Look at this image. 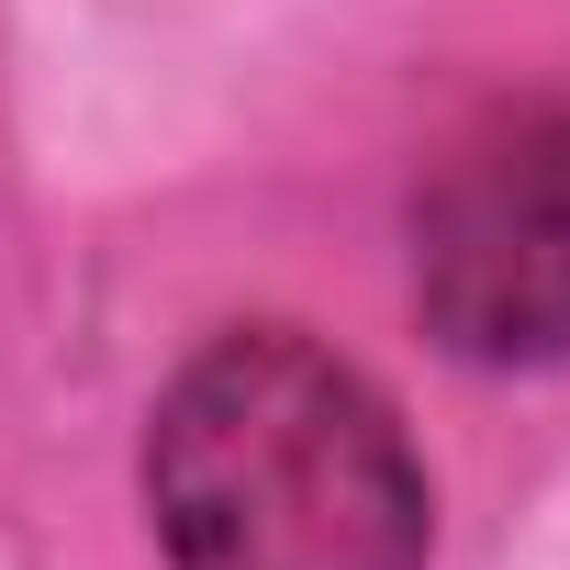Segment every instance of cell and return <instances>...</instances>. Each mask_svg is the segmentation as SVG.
Returning <instances> with one entry per match:
<instances>
[{"label": "cell", "instance_id": "cell-1", "mask_svg": "<svg viewBox=\"0 0 570 570\" xmlns=\"http://www.w3.org/2000/svg\"><path fill=\"white\" fill-rule=\"evenodd\" d=\"M146 503L179 570H425V470L392 403L303 336H224L179 370Z\"/></svg>", "mask_w": 570, "mask_h": 570}, {"label": "cell", "instance_id": "cell-2", "mask_svg": "<svg viewBox=\"0 0 570 570\" xmlns=\"http://www.w3.org/2000/svg\"><path fill=\"white\" fill-rule=\"evenodd\" d=\"M425 325L481 370L570 358V112L514 101L470 124L414 202Z\"/></svg>", "mask_w": 570, "mask_h": 570}]
</instances>
